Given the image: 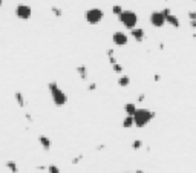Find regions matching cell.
I'll list each match as a JSON object with an SVG mask.
<instances>
[{"instance_id": "cell-1", "label": "cell", "mask_w": 196, "mask_h": 173, "mask_svg": "<svg viewBox=\"0 0 196 173\" xmlns=\"http://www.w3.org/2000/svg\"><path fill=\"white\" fill-rule=\"evenodd\" d=\"M132 118H133V126H136V127H144L146 124H149V123L155 118V112H152V110H149V109L140 107V109L135 110V113L132 115Z\"/></svg>"}, {"instance_id": "cell-2", "label": "cell", "mask_w": 196, "mask_h": 173, "mask_svg": "<svg viewBox=\"0 0 196 173\" xmlns=\"http://www.w3.org/2000/svg\"><path fill=\"white\" fill-rule=\"evenodd\" d=\"M48 89H49V93H51L52 101H54L55 106L61 107V106H65V104L68 103V95L60 89V86H58L57 81H51V83L48 84Z\"/></svg>"}, {"instance_id": "cell-3", "label": "cell", "mask_w": 196, "mask_h": 173, "mask_svg": "<svg viewBox=\"0 0 196 173\" xmlns=\"http://www.w3.org/2000/svg\"><path fill=\"white\" fill-rule=\"evenodd\" d=\"M119 22L126 26V28H130V29H133L135 26H136V22H138V17H136V14L133 12V11H129V9H126V11H123L119 15Z\"/></svg>"}, {"instance_id": "cell-4", "label": "cell", "mask_w": 196, "mask_h": 173, "mask_svg": "<svg viewBox=\"0 0 196 173\" xmlns=\"http://www.w3.org/2000/svg\"><path fill=\"white\" fill-rule=\"evenodd\" d=\"M103 15H104L103 11L98 9V8H90V9H87L86 14H84L86 22L90 23V25H97V23H100V22L103 20Z\"/></svg>"}, {"instance_id": "cell-5", "label": "cell", "mask_w": 196, "mask_h": 173, "mask_svg": "<svg viewBox=\"0 0 196 173\" xmlns=\"http://www.w3.org/2000/svg\"><path fill=\"white\" fill-rule=\"evenodd\" d=\"M15 15L20 20H28L32 15V9H31V6H28L25 3H20V5L15 6Z\"/></svg>"}, {"instance_id": "cell-6", "label": "cell", "mask_w": 196, "mask_h": 173, "mask_svg": "<svg viewBox=\"0 0 196 173\" xmlns=\"http://www.w3.org/2000/svg\"><path fill=\"white\" fill-rule=\"evenodd\" d=\"M150 23H152L153 26H156V28L164 26V23H165V17H164L162 11H153V12L150 14Z\"/></svg>"}, {"instance_id": "cell-7", "label": "cell", "mask_w": 196, "mask_h": 173, "mask_svg": "<svg viewBox=\"0 0 196 173\" xmlns=\"http://www.w3.org/2000/svg\"><path fill=\"white\" fill-rule=\"evenodd\" d=\"M162 14H164V17H165V22H169L170 25H173L175 28H178L179 26V20L176 19V15H173L172 12H170V9H164L162 11Z\"/></svg>"}, {"instance_id": "cell-8", "label": "cell", "mask_w": 196, "mask_h": 173, "mask_svg": "<svg viewBox=\"0 0 196 173\" xmlns=\"http://www.w3.org/2000/svg\"><path fill=\"white\" fill-rule=\"evenodd\" d=\"M112 40H114V43H115V44H118V46H123V44L127 43V35H126V34H123L121 31H117V32H114Z\"/></svg>"}, {"instance_id": "cell-9", "label": "cell", "mask_w": 196, "mask_h": 173, "mask_svg": "<svg viewBox=\"0 0 196 173\" xmlns=\"http://www.w3.org/2000/svg\"><path fill=\"white\" fill-rule=\"evenodd\" d=\"M39 142H40V146L43 147V150H46V152H49L51 147H52V141H51V138H48L46 135H40Z\"/></svg>"}, {"instance_id": "cell-10", "label": "cell", "mask_w": 196, "mask_h": 173, "mask_svg": "<svg viewBox=\"0 0 196 173\" xmlns=\"http://www.w3.org/2000/svg\"><path fill=\"white\" fill-rule=\"evenodd\" d=\"M14 98H15V103L19 104V107H25L26 106V101H25V97L20 90H15L14 92Z\"/></svg>"}, {"instance_id": "cell-11", "label": "cell", "mask_w": 196, "mask_h": 173, "mask_svg": "<svg viewBox=\"0 0 196 173\" xmlns=\"http://www.w3.org/2000/svg\"><path fill=\"white\" fill-rule=\"evenodd\" d=\"M132 35L135 37L136 42H143V39H144V29H141V28H133V29H132Z\"/></svg>"}, {"instance_id": "cell-12", "label": "cell", "mask_w": 196, "mask_h": 173, "mask_svg": "<svg viewBox=\"0 0 196 173\" xmlns=\"http://www.w3.org/2000/svg\"><path fill=\"white\" fill-rule=\"evenodd\" d=\"M5 167L11 173H19V164L15 161H6L5 163Z\"/></svg>"}, {"instance_id": "cell-13", "label": "cell", "mask_w": 196, "mask_h": 173, "mask_svg": "<svg viewBox=\"0 0 196 173\" xmlns=\"http://www.w3.org/2000/svg\"><path fill=\"white\" fill-rule=\"evenodd\" d=\"M136 109H138V107L135 106V103H127V104H124V110H126V113H127L129 117H132V115L135 113Z\"/></svg>"}, {"instance_id": "cell-14", "label": "cell", "mask_w": 196, "mask_h": 173, "mask_svg": "<svg viewBox=\"0 0 196 173\" xmlns=\"http://www.w3.org/2000/svg\"><path fill=\"white\" fill-rule=\"evenodd\" d=\"M118 84H119L121 87H127L129 84H130V78H129L127 75H121L119 80H118Z\"/></svg>"}, {"instance_id": "cell-15", "label": "cell", "mask_w": 196, "mask_h": 173, "mask_svg": "<svg viewBox=\"0 0 196 173\" xmlns=\"http://www.w3.org/2000/svg\"><path fill=\"white\" fill-rule=\"evenodd\" d=\"M77 72H78L81 80H86L87 78V69H86V66H78L77 68Z\"/></svg>"}, {"instance_id": "cell-16", "label": "cell", "mask_w": 196, "mask_h": 173, "mask_svg": "<svg viewBox=\"0 0 196 173\" xmlns=\"http://www.w3.org/2000/svg\"><path fill=\"white\" fill-rule=\"evenodd\" d=\"M133 126V118L132 117H126L124 120H123V127H126V129H129V127H132Z\"/></svg>"}, {"instance_id": "cell-17", "label": "cell", "mask_w": 196, "mask_h": 173, "mask_svg": "<svg viewBox=\"0 0 196 173\" xmlns=\"http://www.w3.org/2000/svg\"><path fill=\"white\" fill-rule=\"evenodd\" d=\"M46 170H48V173H60V167L55 164H51V166H48Z\"/></svg>"}, {"instance_id": "cell-18", "label": "cell", "mask_w": 196, "mask_h": 173, "mask_svg": "<svg viewBox=\"0 0 196 173\" xmlns=\"http://www.w3.org/2000/svg\"><path fill=\"white\" fill-rule=\"evenodd\" d=\"M143 147V141H140V139H135L133 142H132V149L133 150H140Z\"/></svg>"}, {"instance_id": "cell-19", "label": "cell", "mask_w": 196, "mask_h": 173, "mask_svg": "<svg viewBox=\"0 0 196 173\" xmlns=\"http://www.w3.org/2000/svg\"><path fill=\"white\" fill-rule=\"evenodd\" d=\"M51 11L55 14V17H61V14H63V11H61L60 8H57V6H52V8H51Z\"/></svg>"}, {"instance_id": "cell-20", "label": "cell", "mask_w": 196, "mask_h": 173, "mask_svg": "<svg viewBox=\"0 0 196 173\" xmlns=\"http://www.w3.org/2000/svg\"><path fill=\"white\" fill-rule=\"evenodd\" d=\"M114 12H115V14H118V15H119V14L123 12V8H121L119 5H115V6H114Z\"/></svg>"}, {"instance_id": "cell-21", "label": "cell", "mask_w": 196, "mask_h": 173, "mask_svg": "<svg viewBox=\"0 0 196 173\" xmlns=\"http://www.w3.org/2000/svg\"><path fill=\"white\" fill-rule=\"evenodd\" d=\"M114 69H115V72H121V71H123V68H121L118 63H115V64H114Z\"/></svg>"}, {"instance_id": "cell-22", "label": "cell", "mask_w": 196, "mask_h": 173, "mask_svg": "<svg viewBox=\"0 0 196 173\" xmlns=\"http://www.w3.org/2000/svg\"><path fill=\"white\" fill-rule=\"evenodd\" d=\"M80 159H81V155H80V156H75V158L72 159V164H78Z\"/></svg>"}, {"instance_id": "cell-23", "label": "cell", "mask_w": 196, "mask_h": 173, "mask_svg": "<svg viewBox=\"0 0 196 173\" xmlns=\"http://www.w3.org/2000/svg\"><path fill=\"white\" fill-rule=\"evenodd\" d=\"M190 20H196V12L195 11H190Z\"/></svg>"}, {"instance_id": "cell-24", "label": "cell", "mask_w": 196, "mask_h": 173, "mask_svg": "<svg viewBox=\"0 0 196 173\" xmlns=\"http://www.w3.org/2000/svg\"><path fill=\"white\" fill-rule=\"evenodd\" d=\"M25 117H26V120H28V121H31V123H32V117H31L29 113H25Z\"/></svg>"}, {"instance_id": "cell-25", "label": "cell", "mask_w": 196, "mask_h": 173, "mask_svg": "<svg viewBox=\"0 0 196 173\" xmlns=\"http://www.w3.org/2000/svg\"><path fill=\"white\" fill-rule=\"evenodd\" d=\"M190 25H192V28H196V20H192Z\"/></svg>"}, {"instance_id": "cell-26", "label": "cell", "mask_w": 196, "mask_h": 173, "mask_svg": "<svg viewBox=\"0 0 196 173\" xmlns=\"http://www.w3.org/2000/svg\"><path fill=\"white\" fill-rule=\"evenodd\" d=\"M37 169H39V170H46V167H44V166H37Z\"/></svg>"}, {"instance_id": "cell-27", "label": "cell", "mask_w": 196, "mask_h": 173, "mask_svg": "<svg viewBox=\"0 0 196 173\" xmlns=\"http://www.w3.org/2000/svg\"><path fill=\"white\" fill-rule=\"evenodd\" d=\"M94 89H95V84H94V83H92V84H89V90H94Z\"/></svg>"}, {"instance_id": "cell-28", "label": "cell", "mask_w": 196, "mask_h": 173, "mask_svg": "<svg viewBox=\"0 0 196 173\" xmlns=\"http://www.w3.org/2000/svg\"><path fill=\"white\" fill-rule=\"evenodd\" d=\"M121 173H143V172H121Z\"/></svg>"}, {"instance_id": "cell-29", "label": "cell", "mask_w": 196, "mask_h": 173, "mask_svg": "<svg viewBox=\"0 0 196 173\" xmlns=\"http://www.w3.org/2000/svg\"><path fill=\"white\" fill-rule=\"evenodd\" d=\"M2 3H3V0H0V6H2Z\"/></svg>"}]
</instances>
